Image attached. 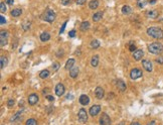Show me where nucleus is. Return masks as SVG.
Masks as SVG:
<instances>
[{"instance_id": "1", "label": "nucleus", "mask_w": 163, "mask_h": 125, "mask_svg": "<svg viewBox=\"0 0 163 125\" xmlns=\"http://www.w3.org/2000/svg\"><path fill=\"white\" fill-rule=\"evenodd\" d=\"M147 34L153 38L156 39H162L163 38V30L159 27L156 26H151L147 29Z\"/></svg>"}, {"instance_id": "2", "label": "nucleus", "mask_w": 163, "mask_h": 125, "mask_svg": "<svg viewBox=\"0 0 163 125\" xmlns=\"http://www.w3.org/2000/svg\"><path fill=\"white\" fill-rule=\"evenodd\" d=\"M148 51L153 55H160L163 51V45L160 43H152L148 46Z\"/></svg>"}, {"instance_id": "3", "label": "nucleus", "mask_w": 163, "mask_h": 125, "mask_svg": "<svg viewBox=\"0 0 163 125\" xmlns=\"http://www.w3.org/2000/svg\"><path fill=\"white\" fill-rule=\"evenodd\" d=\"M55 17H56V14L53 10L51 9H48L46 11H44V13L42 14V19L46 22H49V23H52L54 20H55Z\"/></svg>"}, {"instance_id": "4", "label": "nucleus", "mask_w": 163, "mask_h": 125, "mask_svg": "<svg viewBox=\"0 0 163 125\" xmlns=\"http://www.w3.org/2000/svg\"><path fill=\"white\" fill-rule=\"evenodd\" d=\"M142 71L140 70V69H138V68H134V69H132L130 72V78L132 80H137V79L141 78L142 77Z\"/></svg>"}, {"instance_id": "5", "label": "nucleus", "mask_w": 163, "mask_h": 125, "mask_svg": "<svg viewBox=\"0 0 163 125\" xmlns=\"http://www.w3.org/2000/svg\"><path fill=\"white\" fill-rule=\"evenodd\" d=\"M78 119H79V121L81 123H86L87 122V120H88V113H87L86 109H84V108L80 109L79 114H78Z\"/></svg>"}, {"instance_id": "6", "label": "nucleus", "mask_w": 163, "mask_h": 125, "mask_svg": "<svg viewBox=\"0 0 163 125\" xmlns=\"http://www.w3.org/2000/svg\"><path fill=\"white\" fill-rule=\"evenodd\" d=\"M100 124L101 125H111V119L106 113H102L100 117Z\"/></svg>"}, {"instance_id": "7", "label": "nucleus", "mask_w": 163, "mask_h": 125, "mask_svg": "<svg viewBox=\"0 0 163 125\" xmlns=\"http://www.w3.org/2000/svg\"><path fill=\"white\" fill-rule=\"evenodd\" d=\"M7 38H8V31L1 30V32H0V45H1V47H4L7 44Z\"/></svg>"}, {"instance_id": "8", "label": "nucleus", "mask_w": 163, "mask_h": 125, "mask_svg": "<svg viewBox=\"0 0 163 125\" xmlns=\"http://www.w3.org/2000/svg\"><path fill=\"white\" fill-rule=\"evenodd\" d=\"M54 91H55V94H56L57 96H63L65 92V85H64V84H62V83H59V84L55 86Z\"/></svg>"}, {"instance_id": "9", "label": "nucleus", "mask_w": 163, "mask_h": 125, "mask_svg": "<svg viewBox=\"0 0 163 125\" xmlns=\"http://www.w3.org/2000/svg\"><path fill=\"white\" fill-rule=\"evenodd\" d=\"M144 56V51L142 49H136L135 51H133V55H132V58L135 60V61H140L142 60Z\"/></svg>"}, {"instance_id": "10", "label": "nucleus", "mask_w": 163, "mask_h": 125, "mask_svg": "<svg viewBox=\"0 0 163 125\" xmlns=\"http://www.w3.org/2000/svg\"><path fill=\"white\" fill-rule=\"evenodd\" d=\"M38 100H39V98H38V95L35 93H32L29 95V97H28V104L29 105H35L37 102H38Z\"/></svg>"}, {"instance_id": "11", "label": "nucleus", "mask_w": 163, "mask_h": 125, "mask_svg": "<svg viewBox=\"0 0 163 125\" xmlns=\"http://www.w3.org/2000/svg\"><path fill=\"white\" fill-rule=\"evenodd\" d=\"M100 111H101V106L100 105H94V106H92L90 110H89V113H90V115L91 116H97L99 113H100Z\"/></svg>"}, {"instance_id": "12", "label": "nucleus", "mask_w": 163, "mask_h": 125, "mask_svg": "<svg viewBox=\"0 0 163 125\" xmlns=\"http://www.w3.org/2000/svg\"><path fill=\"white\" fill-rule=\"evenodd\" d=\"M159 15V12H158V10H156V9H152V10H148L146 12V16L148 18H152V19H155V18H157Z\"/></svg>"}, {"instance_id": "13", "label": "nucleus", "mask_w": 163, "mask_h": 125, "mask_svg": "<svg viewBox=\"0 0 163 125\" xmlns=\"http://www.w3.org/2000/svg\"><path fill=\"white\" fill-rule=\"evenodd\" d=\"M142 66H143V68L146 70L147 72H152V70H153L152 62L150 61H148V60H143L142 61Z\"/></svg>"}, {"instance_id": "14", "label": "nucleus", "mask_w": 163, "mask_h": 125, "mask_svg": "<svg viewBox=\"0 0 163 125\" xmlns=\"http://www.w3.org/2000/svg\"><path fill=\"white\" fill-rule=\"evenodd\" d=\"M95 95H96V97L98 98V99H103L104 98V95H105V91H104V89L102 88V87H97L96 88V90H95Z\"/></svg>"}, {"instance_id": "15", "label": "nucleus", "mask_w": 163, "mask_h": 125, "mask_svg": "<svg viewBox=\"0 0 163 125\" xmlns=\"http://www.w3.org/2000/svg\"><path fill=\"white\" fill-rule=\"evenodd\" d=\"M79 101H80V103H81L82 105H88V104L90 103V98H89V96H88V95L83 94V95L80 96Z\"/></svg>"}, {"instance_id": "16", "label": "nucleus", "mask_w": 163, "mask_h": 125, "mask_svg": "<svg viewBox=\"0 0 163 125\" xmlns=\"http://www.w3.org/2000/svg\"><path fill=\"white\" fill-rule=\"evenodd\" d=\"M117 87H118V89H119L121 92H124V91H126V89H127L125 82L122 81V80H118V81H117Z\"/></svg>"}, {"instance_id": "17", "label": "nucleus", "mask_w": 163, "mask_h": 125, "mask_svg": "<svg viewBox=\"0 0 163 125\" xmlns=\"http://www.w3.org/2000/svg\"><path fill=\"white\" fill-rule=\"evenodd\" d=\"M39 38H40V40L43 41V43H44V41H49V39H50V34H49L48 31H43V32H41Z\"/></svg>"}, {"instance_id": "18", "label": "nucleus", "mask_w": 163, "mask_h": 125, "mask_svg": "<svg viewBox=\"0 0 163 125\" xmlns=\"http://www.w3.org/2000/svg\"><path fill=\"white\" fill-rule=\"evenodd\" d=\"M21 13H22V9H20V8H14L10 12L11 16H13V17H18V16L21 15Z\"/></svg>"}, {"instance_id": "19", "label": "nucleus", "mask_w": 163, "mask_h": 125, "mask_svg": "<svg viewBox=\"0 0 163 125\" xmlns=\"http://www.w3.org/2000/svg\"><path fill=\"white\" fill-rule=\"evenodd\" d=\"M74 65H75V60L74 59H69V60H67V62L65 64V70H72L74 68Z\"/></svg>"}, {"instance_id": "20", "label": "nucleus", "mask_w": 163, "mask_h": 125, "mask_svg": "<svg viewBox=\"0 0 163 125\" xmlns=\"http://www.w3.org/2000/svg\"><path fill=\"white\" fill-rule=\"evenodd\" d=\"M98 65H99V56L98 55H95L92 58V60H91V66L94 67V68H96V67H98Z\"/></svg>"}, {"instance_id": "21", "label": "nucleus", "mask_w": 163, "mask_h": 125, "mask_svg": "<svg viewBox=\"0 0 163 125\" xmlns=\"http://www.w3.org/2000/svg\"><path fill=\"white\" fill-rule=\"evenodd\" d=\"M79 72H80L79 68H73V69L71 70V72H69V76L74 79L77 78V77H78V75H79Z\"/></svg>"}, {"instance_id": "22", "label": "nucleus", "mask_w": 163, "mask_h": 125, "mask_svg": "<svg viewBox=\"0 0 163 125\" xmlns=\"http://www.w3.org/2000/svg\"><path fill=\"white\" fill-rule=\"evenodd\" d=\"M99 6V1L98 0H91L89 3V8L90 9H97Z\"/></svg>"}, {"instance_id": "23", "label": "nucleus", "mask_w": 163, "mask_h": 125, "mask_svg": "<svg viewBox=\"0 0 163 125\" xmlns=\"http://www.w3.org/2000/svg\"><path fill=\"white\" fill-rule=\"evenodd\" d=\"M131 12H132L131 6H129V5H124V6L122 7V13H123V14L127 15V14H130Z\"/></svg>"}, {"instance_id": "24", "label": "nucleus", "mask_w": 163, "mask_h": 125, "mask_svg": "<svg viewBox=\"0 0 163 125\" xmlns=\"http://www.w3.org/2000/svg\"><path fill=\"white\" fill-rule=\"evenodd\" d=\"M102 17H103V12H101V11L96 12L94 15L92 16V18H93V20H94L95 22H98L99 20H101V19H102Z\"/></svg>"}, {"instance_id": "25", "label": "nucleus", "mask_w": 163, "mask_h": 125, "mask_svg": "<svg viewBox=\"0 0 163 125\" xmlns=\"http://www.w3.org/2000/svg\"><path fill=\"white\" fill-rule=\"evenodd\" d=\"M80 28H81L82 31L88 30V29L90 28V22H89V21H83L81 26H80Z\"/></svg>"}, {"instance_id": "26", "label": "nucleus", "mask_w": 163, "mask_h": 125, "mask_svg": "<svg viewBox=\"0 0 163 125\" xmlns=\"http://www.w3.org/2000/svg\"><path fill=\"white\" fill-rule=\"evenodd\" d=\"M90 47L91 48H93V49H97L100 47V43H99V40L97 39H93L92 41H91V44H90Z\"/></svg>"}, {"instance_id": "27", "label": "nucleus", "mask_w": 163, "mask_h": 125, "mask_svg": "<svg viewBox=\"0 0 163 125\" xmlns=\"http://www.w3.org/2000/svg\"><path fill=\"white\" fill-rule=\"evenodd\" d=\"M148 2H149L148 0H137V6L139 8H144L148 4Z\"/></svg>"}, {"instance_id": "28", "label": "nucleus", "mask_w": 163, "mask_h": 125, "mask_svg": "<svg viewBox=\"0 0 163 125\" xmlns=\"http://www.w3.org/2000/svg\"><path fill=\"white\" fill-rule=\"evenodd\" d=\"M49 76V70H43L39 73V77L41 79H46Z\"/></svg>"}, {"instance_id": "29", "label": "nucleus", "mask_w": 163, "mask_h": 125, "mask_svg": "<svg viewBox=\"0 0 163 125\" xmlns=\"http://www.w3.org/2000/svg\"><path fill=\"white\" fill-rule=\"evenodd\" d=\"M0 65H1V69H3V68L7 65V59H6V57H4V56H1V57H0Z\"/></svg>"}, {"instance_id": "30", "label": "nucleus", "mask_w": 163, "mask_h": 125, "mask_svg": "<svg viewBox=\"0 0 163 125\" xmlns=\"http://www.w3.org/2000/svg\"><path fill=\"white\" fill-rule=\"evenodd\" d=\"M25 125H37V122H36V120H35V119L30 118V119H28V120L26 121Z\"/></svg>"}, {"instance_id": "31", "label": "nucleus", "mask_w": 163, "mask_h": 125, "mask_svg": "<svg viewBox=\"0 0 163 125\" xmlns=\"http://www.w3.org/2000/svg\"><path fill=\"white\" fill-rule=\"evenodd\" d=\"M6 10H7V8H6L5 3H4V2H1V4H0V11H1V13H4Z\"/></svg>"}, {"instance_id": "32", "label": "nucleus", "mask_w": 163, "mask_h": 125, "mask_svg": "<svg viewBox=\"0 0 163 125\" xmlns=\"http://www.w3.org/2000/svg\"><path fill=\"white\" fill-rule=\"evenodd\" d=\"M51 68H52L53 72H55V71H57V70L60 69V64H59V62H53L52 66H51Z\"/></svg>"}, {"instance_id": "33", "label": "nucleus", "mask_w": 163, "mask_h": 125, "mask_svg": "<svg viewBox=\"0 0 163 125\" xmlns=\"http://www.w3.org/2000/svg\"><path fill=\"white\" fill-rule=\"evenodd\" d=\"M22 27H23V29H24V30H27V29H29V28H30V22L24 23V24L22 25Z\"/></svg>"}, {"instance_id": "34", "label": "nucleus", "mask_w": 163, "mask_h": 125, "mask_svg": "<svg viewBox=\"0 0 163 125\" xmlns=\"http://www.w3.org/2000/svg\"><path fill=\"white\" fill-rule=\"evenodd\" d=\"M129 50H130V51H135V50H136V47H135V45H133V43H130Z\"/></svg>"}, {"instance_id": "35", "label": "nucleus", "mask_w": 163, "mask_h": 125, "mask_svg": "<svg viewBox=\"0 0 163 125\" xmlns=\"http://www.w3.org/2000/svg\"><path fill=\"white\" fill-rule=\"evenodd\" d=\"M7 105H8V107H12L14 105V100L13 99H9L8 102H7Z\"/></svg>"}, {"instance_id": "36", "label": "nucleus", "mask_w": 163, "mask_h": 125, "mask_svg": "<svg viewBox=\"0 0 163 125\" xmlns=\"http://www.w3.org/2000/svg\"><path fill=\"white\" fill-rule=\"evenodd\" d=\"M6 23V20H5V18H4V16H0V24L1 25H3V24H5Z\"/></svg>"}, {"instance_id": "37", "label": "nucleus", "mask_w": 163, "mask_h": 125, "mask_svg": "<svg viewBox=\"0 0 163 125\" xmlns=\"http://www.w3.org/2000/svg\"><path fill=\"white\" fill-rule=\"evenodd\" d=\"M66 23H67V21H65V22H64V24H63V26L61 27V30H60V33L62 34L63 32H64V30H65V26H66Z\"/></svg>"}, {"instance_id": "38", "label": "nucleus", "mask_w": 163, "mask_h": 125, "mask_svg": "<svg viewBox=\"0 0 163 125\" xmlns=\"http://www.w3.org/2000/svg\"><path fill=\"white\" fill-rule=\"evenodd\" d=\"M20 114H21V112H17L16 114H15V116H13V117L11 118V122H13V121H15V120H16V118H17V117H18V116H19V115H20Z\"/></svg>"}, {"instance_id": "39", "label": "nucleus", "mask_w": 163, "mask_h": 125, "mask_svg": "<svg viewBox=\"0 0 163 125\" xmlns=\"http://www.w3.org/2000/svg\"><path fill=\"white\" fill-rule=\"evenodd\" d=\"M86 1H87V0H76V3H77L78 5H83V4L86 3Z\"/></svg>"}, {"instance_id": "40", "label": "nucleus", "mask_w": 163, "mask_h": 125, "mask_svg": "<svg viewBox=\"0 0 163 125\" xmlns=\"http://www.w3.org/2000/svg\"><path fill=\"white\" fill-rule=\"evenodd\" d=\"M156 62H158V64H160V65H163V57H158L156 59Z\"/></svg>"}, {"instance_id": "41", "label": "nucleus", "mask_w": 163, "mask_h": 125, "mask_svg": "<svg viewBox=\"0 0 163 125\" xmlns=\"http://www.w3.org/2000/svg\"><path fill=\"white\" fill-rule=\"evenodd\" d=\"M68 36H69V37H75V36H76V31L71 30L68 32Z\"/></svg>"}, {"instance_id": "42", "label": "nucleus", "mask_w": 163, "mask_h": 125, "mask_svg": "<svg viewBox=\"0 0 163 125\" xmlns=\"http://www.w3.org/2000/svg\"><path fill=\"white\" fill-rule=\"evenodd\" d=\"M46 99H48L49 101H50V102H53V101H54V97L51 96V95H48V96H46Z\"/></svg>"}, {"instance_id": "43", "label": "nucleus", "mask_w": 163, "mask_h": 125, "mask_svg": "<svg viewBox=\"0 0 163 125\" xmlns=\"http://www.w3.org/2000/svg\"><path fill=\"white\" fill-rule=\"evenodd\" d=\"M61 2H62L63 5H67V4H69L71 0H61Z\"/></svg>"}, {"instance_id": "44", "label": "nucleus", "mask_w": 163, "mask_h": 125, "mask_svg": "<svg viewBox=\"0 0 163 125\" xmlns=\"http://www.w3.org/2000/svg\"><path fill=\"white\" fill-rule=\"evenodd\" d=\"M5 2H6L8 5H13V3H14V0H5Z\"/></svg>"}, {"instance_id": "45", "label": "nucleus", "mask_w": 163, "mask_h": 125, "mask_svg": "<svg viewBox=\"0 0 163 125\" xmlns=\"http://www.w3.org/2000/svg\"><path fill=\"white\" fill-rule=\"evenodd\" d=\"M147 125H156V121H155V120H152V121H150L149 123H147Z\"/></svg>"}, {"instance_id": "46", "label": "nucleus", "mask_w": 163, "mask_h": 125, "mask_svg": "<svg viewBox=\"0 0 163 125\" xmlns=\"http://www.w3.org/2000/svg\"><path fill=\"white\" fill-rule=\"evenodd\" d=\"M130 125H141L139 122H137V121H134V122H132Z\"/></svg>"}, {"instance_id": "47", "label": "nucleus", "mask_w": 163, "mask_h": 125, "mask_svg": "<svg viewBox=\"0 0 163 125\" xmlns=\"http://www.w3.org/2000/svg\"><path fill=\"white\" fill-rule=\"evenodd\" d=\"M149 2H150V4H155V3H156V0H150Z\"/></svg>"}, {"instance_id": "48", "label": "nucleus", "mask_w": 163, "mask_h": 125, "mask_svg": "<svg viewBox=\"0 0 163 125\" xmlns=\"http://www.w3.org/2000/svg\"><path fill=\"white\" fill-rule=\"evenodd\" d=\"M118 125H124V122H121L120 124H118Z\"/></svg>"}]
</instances>
